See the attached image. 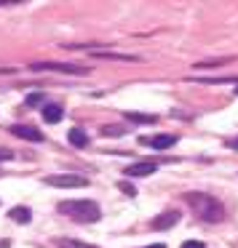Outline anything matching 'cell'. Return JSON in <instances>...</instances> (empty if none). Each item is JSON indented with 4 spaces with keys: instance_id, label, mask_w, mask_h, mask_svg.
<instances>
[{
    "instance_id": "1",
    "label": "cell",
    "mask_w": 238,
    "mask_h": 248,
    "mask_svg": "<svg viewBox=\"0 0 238 248\" xmlns=\"http://www.w3.org/2000/svg\"><path fill=\"white\" fill-rule=\"evenodd\" d=\"M185 203H187L204 221L217 224V221L225 219V205H222L214 195H209V192H187V195H185Z\"/></svg>"
},
{
    "instance_id": "2",
    "label": "cell",
    "mask_w": 238,
    "mask_h": 248,
    "mask_svg": "<svg viewBox=\"0 0 238 248\" xmlns=\"http://www.w3.org/2000/svg\"><path fill=\"white\" fill-rule=\"evenodd\" d=\"M59 214L70 216V219L81 221V224H91V221H99V205L94 200H62L59 205Z\"/></svg>"
},
{
    "instance_id": "3",
    "label": "cell",
    "mask_w": 238,
    "mask_h": 248,
    "mask_svg": "<svg viewBox=\"0 0 238 248\" xmlns=\"http://www.w3.org/2000/svg\"><path fill=\"white\" fill-rule=\"evenodd\" d=\"M43 184H49V187H62V189H75V187H88V179L78 176V173H54V176H46Z\"/></svg>"
},
{
    "instance_id": "4",
    "label": "cell",
    "mask_w": 238,
    "mask_h": 248,
    "mask_svg": "<svg viewBox=\"0 0 238 248\" xmlns=\"http://www.w3.org/2000/svg\"><path fill=\"white\" fill-rule=\"evenodd\" d=\"M38 72H65V75H88V67H78V64H65V62H38V64H30Z\"/></svg>"
},
{
    "instance_id": "5",
    "label": "cell",
    "mask_w": 238,
    "mask_h": 248,
    "mask_svg": "<svg viewBox=\"0 0 238 248\" xmlns=\"http://www.w3.org/2000/svg\"><path fill=\"white\" fill-rule=\"evenodd\" d=\"M158 171V163L153 160H142V163H131L129 168H126V176L129 179H142V176H150V173Z\"/></svg>"
},
{
    "instance_id": "6",
    "label": "cell",
    "mask_w": 238,
    "mask_h": 248,
    "mask_svg": "<svg viewBox=\"0 0 238 248\" xmlns=\"http://www.w3.org/2000/svg\"><path fill=\"white\" fill-rule=\"evenodd\" d=\"M177 221H179V214H177V211H166V214L155 216L150 224H153V230H169V227H174Z\"/></svg>"
},
{
    "instance_id": "7",
    "label": "cell",
    "mask_w": 238,
    "mask_h": 248,
    "mask_svg": "<svg viewBox=\"0 0 238 248\" xmlns=\"http://www.w3.org/2000/svg\"><path fill=\"white\" fill-rule=\"evenodd\" d=\"M142 141H145V144H150V147H155V150H169V147L177 144V136L158 134V136H150V139H142Z\"/></svg>"
},
{
    "instance_id": "8",
    "label": "cell",
    "mask_w": 238,
    "mask_h": 248,
    "mask_svg": "<svg viewBox=\"0 0 238 248\" xmlns=\"http://www.w3.org/2000/svg\"><path fill=\"white\" fill-rule=\"evenodd\" d=\"M11 131L19 136V139H27V141H43V134H40L38 128H33V125H14Z\"/></svg>"
},
{
    "instance_id": "9",
    "label": "cell",
    "mask_w": 238,
    "mask_h": 248,
    "mask_svg": "<svg viewBox=\"0 0 238 248\" xmlns=\"http://www.w3.org/2000/svg\"><path fill=\"white\" fill-rule=\"evenodd\" d=\"M62 115H65V112H62L59 104H46V107H43V120H46V123H59Z\"/></svg>"
},
{
    "instance_id": "10",
    "label": "cell",
    "mask_w": 238,
    "mask_h": 248,
    "mask_svg": "<svg viewBox=\"0 0 238 248\" xmlns=\"http://www.w3.org/2000/svg\"><path fill=\"white\" fill-rule=\"evenodd\" d=\"M8 216H11L17 224H30V219H33L30 208H24V205H17V208H11V211H8Z\"/></svg>"
},
{
    "instance_id": "11",
    "label": "cell",
    "mask_w": 238,
    "mask_h": 248,
    "mask_svg": "<svg viewBox=\"0 0 238 248\" xmlns=\"http://www.w3.org/2000/svg\"><path fill=\"white\" fill-rule=\"evenodd\" d=\"M67 139H70V144H75V147H86L88 144V134L83 128H72L70 134H67Z\"/></svg>"
},
{
    "instance_id": "12",
    "label": "cell",
    "mask_w": 238,
    "mask_h": 248,
    "mask_svg": "<svg viewBox=\"0 0 238 248\" xmlns=\"http://www.w3.org/2000/svg\"><path fill=\"white\" fill-rule=\"evenodd\" d=\"M94 56H99V59H118V62H136V56L131 54H118V51H94Z\"/></svg>"
},
{
    "instance_id": "13",
    "label": "cell",
    "mask_w": 238,
    "mask_h": 248,
    "mask_svg": "<svg viewBox=\"0 0 238 248\" xmlns=\"http://www.w3.org/2000/svg\"><path fill=\"white\" fill-rule=\"evenodd\" d=\"M56 246L59 248H97V246H88V243H81V240H70V237H56Z\"/></svg>"
},
{
    "instance_id": "14",
    "label": "cell",
    "mask_w": 238,
    "mask_h": 248,
    "mask_svg": "<svg viewBox=\"0 0 238 248\" xmlns=\"http://www.w3.org/2000/svg\"><path fill=\"white\" fill-rule=\"evenodd\" d=\"M129 120H136V123H155V115H142V112H126Z\"/></svg>"
},
{
    "instance_id": "15",
    "label": "cell",
    "mask_w": 238,
    "mask_h": 248,
    "mask_svg": "<svg viewBox=\"0 0 238 248\" xmlns=\"http://www.w3.org/2000/svg\"><path fill=\"white\" fill-rule=\"evenodd\" d=\"M43 93H30V96H27V107H35V104H40V102H43Z\"/></svg>"
},
{
    "instance_id": "16",
    "label": "cell",
    "mask_w": 238,
    "mask_h": 248,
    "mask_svg": "<svg viewBox=\"0 0 238 248\" xmlns=\"http://www.w3.org/2000/svg\"><path fill=\"white\" fill-rule=\"evenodd\" d=\"M120 189H123V192H126V195H129V198H134V195H136V189H134V187H131V184H129V182H120Z\"/></svg>"
},
{
    "instance_id": "17",
    "label": "cell",
    "mask_w": 238,
    "mask_h": 248,
    "mask_svg": "<svg viewBox=\"0 0 238 248\" xmlns=\"http://www.w3.org/2000/svg\"><path fill=\"white\" fill-rule=\"evenodd\" d=\"M182 248H206V246H204L201 240H185V243H182Z\"/></svg>"
},
{
    "instance_id": "18",
    "label": "cell",
    "mask_w": 238,
    "mask_h": 248,
    "mask_svg": "<svg viewBox=\"0 0 238 248\" xmlns=\"http://www.w3.org/2000/svg\"><path fill=\"white\" fill-rule=\"evenodd\" d=\"M11 157H14V152H11V150L0 147V163H3V160H11Z\"/></svg>"
},
{
    "instance_id": "19",
    "label": "cell",
    "mask_w": 238,
    "mask_h": 248,
    "mask_svg": "<svg viewBox=\"0 0 238 248\" xmlns=\"http://www.w3.org/2000/svg\"><path fill=\"white\" fill-rule=\"evenodd\" d=\"M104 134H107V136H120V134H123V131H120V128H113V125H104Z\"/></svg>"
},
{
    "instance_id": "20",
    "label": "cell",
    "mask_w": 238,
    "mask_h": 248,
    "mask_svg": "<svg viewBox=\"0 0 238 248\" xmlns=\"http://www.w3.org/2000/svg\"><path fill=\"white\" fill-rule=\"evenodd\" d=\"M142 248H166L163 243H150V246H142Z\"/></svg>"
},
{
    "instance_id": "21",
    "label": "cell",
    "mask_w": 238,
    "mask_h": 248,
    "mask_svg": "<svg viewBox=\"0 0 238 248\" xmlns=\"http://www.w3.org/2000/svg\"><path fill=\"white\" fill-rule=\"evenodd\" d=\"M236 93H238V88H236Z\"/></svg>"
},
{
    "instance_id": "22",
    "label": "cell",
    "mask_w": 238,
    "mask_h": 248,
    "mask_svg": "<svg viewBox=\"0 0 238 248\" xmlns=\"http://www.w3.org/2000/svg\"><path fill=\"white\" fill-rule=\"evenodd\" d=\"M236 147H238V141H236Z\"/></svg>"
}]
</instances>
